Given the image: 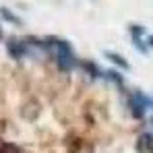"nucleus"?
Instances as JSON below:
<instances>
[{
    "instance_id": "7ed1b4c3",
    "label": "nucleus",
    "mask_w": 153,
    "mask_h": 153,
    "mask_svg": "<svg viewBox=\"0 0 153 153\" xmlns=\"http://www.w3.org/2000/svg\"><path fill=\"white\" fill-rule=\"evenodd\" d=\"M151 105H153V102H151Z\"/></svg>"
},
{
    "instance_id": "f257e3e1",
    "label": "nucleus",
    "mask_w": 153,
    "mask_h": 153,
    "mask_svg": "<svg viewBox=\"0 0 153 153\" xmlns=\"http://www.w3.org/2000/svg\"><path fill=\"white\" fill-rule=\"evenodd\" d=\"M105 56H108L112 62H116V66H122V68H126V71L130 68V66H128V62L124 60V58H120L118 54H114V52H105Z\"/></svg>"
},
{
    "instance_id": "f03ea898",
    "label": "nucleus",
    "mask_w": 153,
    "mask_h": 153,
    "mask_svg": "<svg viewBox=\"0 0 153 153\" xmlns=\"http://www.w3.org/2000/svg\"><path fill=\"white\" fill-rule=\"evenodd\" d=\"M147 42H149V46H153V35H149V37H147Z\"/></svg>"
}]
</instances>
